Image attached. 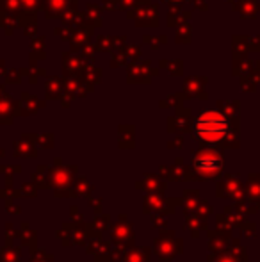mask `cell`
Instances as JSON below:
<instances>
[{
  "label": "cell",
  "mask_w": 260,
  "mask_h": 262,
  "mask_svg": "<svg viewBox=\"0 0 260 262\" xmlns=\"http://www.w3.org/2000/svg\"><path fill=\"white\" fill-rule=\"evenodd\" d=\"M230 130V123L221 113L218 111H207L200 114L195 121V134L203 141H219Z\"/></svg>",
  "instance_id": "1"
},
{
  "label": "cell",
  "mask_w": 260,
  "mask_h": 262,
  "mask_svg": "<svg viewBox=\"0 0 260 262\" xmlns=\"http://www.w3.org/2000/svg\"><path fill=\"white\" fill-rule=\"evenodd\" d=\"M223 161L219 156L212 152H203L195 159V168L201 173H214L218 169H221Z\"/></svg>",
  "instance_id": "2"
}]
</instances>
